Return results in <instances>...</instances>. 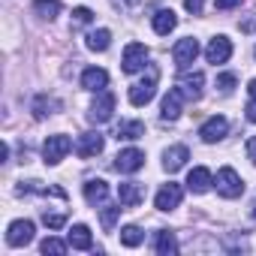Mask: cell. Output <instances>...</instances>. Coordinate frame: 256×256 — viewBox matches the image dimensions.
Here are the masks:
<instances>
[{"mask_svg":"<svg viewBox=\"0 0 256 256\" xmlns=\"http://www.w3.org/2000/svg\"><path fill=\"white\" fill-rule=\"evenodd\" d=\"M217 193L223 196V199H238L241 193H244V181H241V175L232 169V166H223L220 172H217Z\"/></svg>","mask_w":256,"mask_h":256,"instance_id":"cell-1","label":"cell"},{"mask_svg":"<svg viewBox=\"0 0 256 256\" xmlns=\"http://www.w3.org/2000/svg\"><path fill=\"white\" fill-rule=\"evenodd\" d=\"M148 48L142 46V42H130L124 48V60H120V70L126 72V76H133V72H142L145 70V64H148Z\"/></svg>","mask_w":256,"mask_h":256,"instance_id":"cell-2","label":"cell"},{"mask_svg":"<svg viewBox=\"0 0 256 256\" xmlns=\"http://www.w3.org/2000/svg\"><path fill=\"white\" fill-rule=\"evenodd\" d=\"M154 94H157V70H151L142 82H136L130 88V102L133 106H148L154 100Z\"/></svg>","mask_w":256,"mask_h":256,"instance_id":"cell-3","label":"cell"},{"mask_svg":"<svg viewBox=\"0 0 256 256\" xmlns=\"http://www.w3.org/2000/svg\"><path fill=\"white\" fill-rule=\"evenodd\" d=\"M70 148H72V142H70V136H48L46 139V145H42V157H46V163L48 166H58L66 154H70Z\"/></svg>","mask_w":256,"mask_h":256,"instance_id":"cell-4","label":"cell"},{"mask_svg":"<svg viewBox=\"0 0 256 256\" xmlns=\"http://www.w3.org/2000/svg\"><path fill=\"white\" fill-rule=\"evenodd\" d=\"M226 133H229V120H226L223 114H214V118H208V120L199 126V136H202V142H208V145L223 142Z\"/></svg>","mask_w":256,"mask_h":256,"instance_id":"cell-5","label":"cell"},{"mask_svg":"<svg viewBox=\"0 0 256 256\" xmlns=\"http://www.w3.org/2000/svg\"><path fill=\"white\" fill-rule=\"evenodd\" d=\"M181 199H184V190H181V184L169 181V184H163V187L157 190V196H154V205H157V211H172V208H178V205H181Z\"/></svg>","mask_w":256,"mask_h":256,"instance_id":"cell-6","label":"cell"},{"mask_svg":"<svg viewBox=\"0 0 256 256\" xmlns=\"http://www.w3.org/2000/svg\"><path fill=\"white\" fill-rule=\"evenodd\" d=\"M172 58H175V64H178L181 70H187V66L199 58V40H193V36L178 40L175 48H172Z\"/></svg>","mask_w":256,"mask_h":256,"instance_id":"cell-7","label":"cell"},{"mask_svg":"<svg viewBox=\"0 0 256 256\" xmlns=\"http://www.w3.org/2000/svg\"><path fill=\"white\" fill-rule=\"evenodd\" d=\"M34 223L30 220H12L10 223V229H6V244L10 247H24V244H30L34 241Z\"/></svg>","mask_w":256,"mask_h":256,"instance_id":"cell-8","label":"cell"},{"mask_svg":"<svg viewBox=\"0 0 256 256\" xmlns=\"http://www.w3.org/2000/svg\"><path fill=\"white\" fill-rule=\"evenodd\" d=\"M112 112H114V94L100 90V96L94 100V106H90L88 118H90V124H106V120L112 118Z\"/></svg>","mask_w":256,"mask_h":256,"instance_id":"cell-9","label":"cell"},{"mask_svg":"<svg viewBox=\"0 0 256 256\" xmlns=\"http://www.w3.org/2000/svg\"><path fill=\"white\" fill-rule=\"evenodd\" d=\"M142 166H145V154H142L139 148H126V151H120V154L114 157V169L124 172V175H133V172H139Z\"/></svg>","mask_w":256,"mask_h":256,"instance_id":"cell-10","label":"cell"},{"mask_svg":"<svg viewBox=\"0 0 256 256\" xmlns=\"http://www.w3.org/2000/svg\"><path fill=\"white\" fill-rule=\"evenodd\" d=\"M181 112H184V94H181V88H172V90L163 96L160 118H163V120H178Z\"/></svg>","mask_w":256,"mask_h":256,"instance_id":"cell-11","label":"cell"},{"mask_svg":"<svg viewBox=\"0 0 256 256\" xmlns=\"http://www.w3.org/2000/svg\"><path fill=\"white\" fill-rule=\"evenodd\" d=\"M205 58H208V64H226L229 58H232V42H229V36H214L211 42H208V48H205Z\"/></svg>","mask_w":256,"mask_h":256,"instance_id":"cell-12","label":"cell"},{"mask_svg":"<svg viewBox=\"0 0 256 256\" xmlns=\"http://www.w3.org/2000/svg\"><path fill=\"white\" fill-rule=\"evenodd\" d=\"M142 199H145V187H142L139 181H126V184L118 187V202H120L124 208H136Z\"/></svg>","mask_w":256,"mask_h":256,"instance_id":"cell-13","label":"cell"},{"mask_svg":"<svg viewBox=\"0 0 256 256\" xmlns=\"http://www.w3.org/2000/svg\"><path fill=\"white\" fill-rule=\"evenodd\" d=\"M102 145H106V142H102V136H100V133H82V136H78V142H76V154L88 160V157L102 154Z\"/></svg>","mask_w":256,"mask_h":256,"instance_id":"cell-14","label":"cell"},{"mask_svg":"<svg viewBox=\"0 0 256 256\" xmlns=\"http://www.w3.org/2000/svg\"><path fill=\"white\" fill-rule=\"evenodd\" d=\"M82 88H84V90H94V94L106 90V88H108V72L100 70V66L84 70V72H82Z\"/></svg>","mask_w":256,"mask_h":256,"instance_id":"cell-15","label":"cell"},{"mask_svg":"<svg viewBox=\"0 0 256 256\" xmlns=\"http://www.w3.org/2000/svg\"><path fill=\"white\" fill-rule=\"evenodd\" d=\"M202 84H205V76L196 70V72H184L181 76V82H178V88H181V94L187 96V100H199L202 96Z\"/></svg>","mask_w":256,"mask_h":256,"instance_id":"cell-16","label":"cell"},{"mask_svg":"<svg viewBox=\"0 0 256 256\" xmlns=\"http://www.w3.org/2000/svg\"><path fill=\"white\" fill-rule=\"evenodd\" d=\"M187 160H190V151H187L184 145H172V148L163 154V169L172 175V172H178V169H181Z\"/></svg>","mask_w":256,"mask_h":256,"instance_id":"cell-17","label":"cell"},{"mask_svg":"<svg viewBox=\"0 0 256 256\" xmlns=\"http://www.w3.org/2000/svg\"><path fill=\"white\" fill-rule=\"evenodd\" d=\"M145 136V124L142 120H120L118 126H114V139L120 142H133V139H142Z\"/></svg>","mask_w":256,"mask_h":256,"instance_id":"cell-18","label":"cell"},{"mask_svg":"<svg viewBox=\"0 0 256 256\" xmlns=\"http://www.w3.org/2000/svg\"><path fill=\"white\" fill-rule=\"evenodd\" d=\"M211 184H214V181H211V172H208L205 166L190 169V175H187V190H190V193H205Z\"/></svg>","mask_w":256,"mask_h":256,"instance_id":"cell-19","label":"cell"},{"mask_svg":"<svg viewBox=\"0 0 256 256\" xmlns=\"http://www.w3.org/2000/svg\"><path fill=\"white\" fill-rule=\"evenodd\" d=\"M106 196H108V184H106L102 178H90V181L84 184V199H88L90 205H102Z\"/></svg>","mask_w":256,"mask_h":256,"instance_id":"cell-20","label":"cell"},{"mask_svg":"<svg viewBox=\"0 0 256 256\" xmlns=\"http://www.w3.org/2000/svg\"><path fill=\"white\" fill-rule=\"evenodd\" d=\"M70 247H76V250H90L94 247V238H90V229L84 226V223H76L72 229H70Z\"/></svg>","mask_w":256,"mask_h":256,"instance_id":"cell-21","label":"cell"},{"mask_svg":"<svg viewBox=\"0 0 256 256\" xmlns=\"http://www.w3.org/2000/svg\"><path fill=\"white\" fill-rule=\"evenodd\" d=\"M175 28H178V16H175L172 10H157V16H154V30H157L160 36H169Z\"/></svg>","mask_w":256,"mask_h":256,"instance_id":"cell-22","label":"cell"},{"mask_svg":"<svg viewBox=\"0 0 256 256\" xmlns=\"http://www.w3.org/2000/svg\"><path fill=\"white\" fill-rule=\"evenodd\" d=\"M154 250H157L160 256L178 253V241H175V232H169V229H160V232L154 235Z\"/></svg>","mask_w":256,"mask_h":256,"instance_id":"cell-23","label":"cell"},{"mask_svg":"<svg viewBox=\"0 0 256 256\" xmlns=\"http://www.w3.org/2000/svg\"><path fill=\"white\" fill-rule=\"evenodd\" d=\"M90 52H106L108 46H112V34L106 30V28H100V30H90L88 34V42H84Z\"/></svg>","mask_w":256,"mask_h":256,"instance_id":"cell-24","label":"cell"},{"mask_svg":"<svg viewBox=\"0 0 256 256\" xmlns=\"http://www.w3.org/2000/svg\"><path fill=\"white\" fill-rule=\"evenodd\" d=\"M34 12H40V18H58V12H60V0H36L34 4Z\"/></svg>","mask_w":256,"mask_h":256,"instance_id":"cell-25","label":"cell"},{"mask_svg":"<svg viewBox=\"0 0 256 256\" xmlns=\"http://www.w3.org/2000/svg\"><path fill=\"white\" fill-rule=\"evenodd\" d=\"M142 241H145V232L139 226H124L120 229V244L124 247H139Z\"/></svg>","mask_w":256,"mask_h":256,"instance_id":"cell-26","label":"cell"},{"mask_svg":"<svg viewBox=\"0 0 256 256\" xmlns=\"http://www.w3.org/2000/svg\"><path fill=\"white\" fill-rule=\"evenodd\" d=\"M66 247H70V241H60V238H46L42 244H40V250L48 256V253H54V256H64L66 253Z\"/></svg>","mask_w":256,"mask_h":256,"instance_id":"cell-27","label":"cell"},{"mask_svg":"<svg viewBox=\"0 0 256 256\" xmlns=\"http://www.w3.org/2000/svg\"><path fill=\"white\" fill-rule=\"evenodd\" d=\"M120 211H124V205H120V202H118V205H102V214H100V220H102V226H106V229H112Z\"/></svg>","mask_w":256,"mask_h":256,"instance_id":"cell-28","label":"cell"},{"mask_svg":"<svg viewBox=\"0 0 256 256\" xmlns=\"http://www.w3.org/2000/svg\"><path fill=\"white\" fill-rule=\"evenodd\" d=\"M42 223H46L48 229H60V226L66 223V214H64V211H42Z\"/></svg>","mask_w":256,"mask_h":256,"instance_id":"cell-29","label":"cell"},{"mask_svg":"<svg viewBox=\"0 0 256 256\" xmlns=\"http://www.w3.org/2000/svg\"><path fill=\"white\" fill-rule=\"evenodd\" d=\"M247 94H250V102H247V120L256 124V78L247 84Z\"/></svg>","mask_w":256,"mask_h":256,"instance_id":"cell-30","label":"cell"},{"mask_svg":"<svg viewBox=\"0 0 256 256\" xmlns=\"http://www.w3.org/2000/svg\"><path fill=\"white\" fill-rule=\"evenodd\" d=\"M94 22V12L88 6H76L72 10V24H90Z\"/></svg>","mask_w":256,"mask_h":256,"instance_id":"cell-31","label":"cell"},{"mask_svg":"<svg viewBox=\"0 0 256 256\" xmlns=\"http://www.w3.org/2000/svg\"><path fill=\"white\" fill-rule=\"evenodd\" d=\"M46 108H52V102H48V96H36V102H34V118H46V114H52V112H46Z\"/></svg>","mask_w":256,"mask_h":256,"instance_id":"cell-32","label":"cell"},{"mask_svg":"<svg viewBox=\"0 0 256 256\" xmlns=\"http://www.w3.org/2000/svg\"><path fill=\"white\" fill-rule=\"evenodd\" d=\"M235 82H238V78H235L232 72H223V76H217V88H220V90H226V94L235 88Z\"/></svg>","mask_w":256,"mask_h":256,"instance_id":"cell-33","label":"cell"},{"mask_svg":"<svg viewBox=\"0 0 256 256\" xmlns=\"http://www.w3.org/2000/svg\"><path fill=\"white\" fill-rule=\"evenodd\" d=\"M184 6H187V12H193V16H199V12L205 10V0H184Z\"/></svg>","mask_w":256,"mask_h":256,"instance_id":"cell-34","label":"cell"},{"mask_svg":"<svg viewBox=\"0 0 256 256\" xmlns=\"http://www.w3.org/2000/svg\"><path fill=\"white\" fill-rule=\"evenodd\" d=\"M244 151H247V160L256 166V136H250L247 139V145H244Z\"/></svg>","mask_w":256,"mask_h":256,"instance_id":"cell-35","label":"cell"},{"mask_svg":"<svg viewBox=\"0 0 256 256\" xmlns=\"http://www.w3.org/2000/svg\"><path fill=\"white\" fill-rule=\"evenodd\" d=\"M142 4V0H112V6H118V10H136Z\"/></svg>","mask_w":256,"mask_h":256,"instance_id":"cell-36","label":"cell"},{"mask_svg":"<svg viewBox=\"0 0 256 256\" xmlns=\"http://www.w3.org/2000/svg\"><path fill=\"white\" fill-rule=\"evenodd\" d=\"M238 4H241V0H217V10H232Z\"/></svg>","mask_w":256,"mask_h":256,"instance_id":"cell-37","label":"cell"},{"mask_svg":"<svg viewBox=\"0 0 256 256\" xmlns=\"http://www.w3.org/2000/svg\"><path fill=\"white\" fill-rule=\"evenodd\" d=\"M250 217L256 220V199H253V205H250Z\"/></svg>","mask_w":256,"mask_h":256,"instance_id":"cell-38","label":"cell"}]
</instances>
